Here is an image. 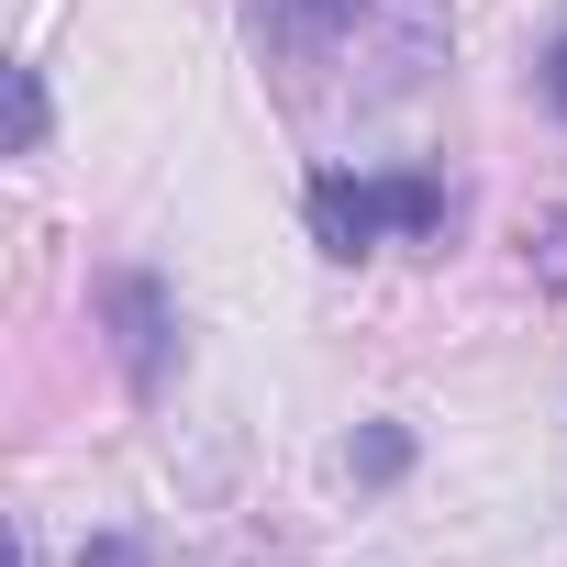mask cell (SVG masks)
Here are the masks:
<instances>
[{
	"label": "cell",
	"instance_id": "cell-6",
	"mask_svg": "<svg viewBox=\"0 0 567 567\" xmlns=\"http://www.w3.org/2000/svg\"><path fill=\"white\" fill-rule=\"evenodd\" d=\"M79 567H134V545H123V534H112V545H90V556H79Z\"/></svg>",
	"mask_w": 567,
	"mask_h": 567
},
{
	"label": "cell",
	"instance_id": "cell-4",
	"mask_svg": "<svg viewBox=\"0 0 567 567\" xmlns=\"http://www.w3.org/2000/svg\"><path fill=\"white\" fill-rule=\"evenodd\" d=\"M12 134H23V156L45 145V79L34 68H12Z\"/></svg>",
	"mask_w": 567,
	"mask_h": 567
},
{
	"label": "cell",
	"instance_id": "cell-1",
	"mask_svg": "<svg viewBox=\"0 0 567 567\" xmlns=\"http://www.w3.org/2000/svg\"><path fill=\"white\" fill-rule=\"evenodd\" d=\"M312 234L323 256H368L379 234H445L434 178H312Z\"/></svg>",
	"mask_w": 567,
	"mask_h": 567
},
{
	"label": "cell",
	"instance_id": "cell-7",
	"mask_svg": "<svg viewBox=\"0 0 567 567\" xmlns=\"http://www.w3.org/2000/svg\"><path fill=\"white\" fill-rule=\"evenodd\" d=\"M545 90H556V112H567V34H556V56H545Z\"/></svg>",
	"mask_w": 567,
	"mask_h": 567
},
{
	"label": "cell",
	"instance_id": "cell-3",
	"mask_svg": "<svg viewBox=\"0 0 567 567\" xmlns=\"http://www.w3.org/2000/svg\"><path fill=\"white\" fill-rule=\"evenodd\" d=\"M357 12H368V0H256V23H267V34H290V45H334Z\"/></svg>",
	"mask_w": 567,
	"mask_h": 567
},
{
	"label": "cell",
	"instance_id": "cell-2",
	"mask_svg": "<svg viewBox=\"0 0 567 567\" xmlns=\"http://www.w3.org/2000/svg\"><path fill=\"white\" fill-rule=\"evenodd\" d=\"M112 334H123V368H134V390H156L167 379V290L156 278H112Z\"/></svg>",
	"mask_w": 567,
	"mask_h": 567
},
{
	"label": "cell",
	"instance_id": "cell-5",
	"mask_svg": "<svg viewBox=\"0 0 567 567\" xmlns=\"http://www.w3.org/2000/svg\"><path fill=\"white\" fill-rule=\"evenodd\" d=\"M357 467H368V478H401V467H412V445H401V434H368V445H357Z\"/></svg>",
	"mask_w": 567,
	"mask_h": 567
}]
</instances>
